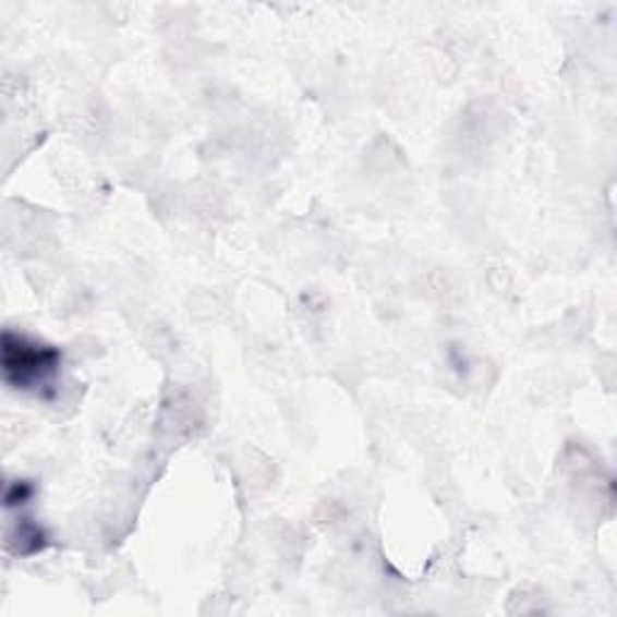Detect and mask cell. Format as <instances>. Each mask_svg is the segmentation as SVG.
Wrapping results in <instances>:
<instances>
[{
	"mask_svg": "<svg viewBox=\"0 0 617 617\" xmlns=\"http://www.w3.org/2000/svg\"><path fill=\"white\" fill-rule=\"evenodd\" d=\"M5 382L17 391H41L53 382L61 367V352L53 346L32 340L27 336L5 330L3 348H0Z\"/></svg>",
	"mask_w": 617,
	"mask_h": 617,
	"instance_id": "cell-1",
	"label": "cell"
},
{
	"mask_svg": "<svg viewBox=\"0 0 617 617\" xmlns=\"http://www.w3.org/2000/svg\"><path fill=\"white\" fill-rule=\"evenodd\" d=\"M32 495H34L32 483H27V480H15V483L8 485L5 507H8V509H15V507L27 505V501L32 499Z\"/></svg>",
	"mask_w": 617,
	"mask_h": 617,
	"instance_id": "cell-2",
	"label": "cell"
}]
</instances>
